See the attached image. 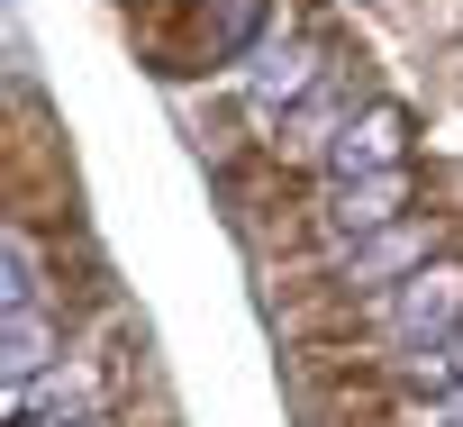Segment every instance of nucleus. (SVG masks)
<instances>
[{
    "label": "nucleus",
    "mask_w": 463,
    "mask_h": 427,
    "mask_svg": "<svg viewBox=\"0 0 463 427\" xmlns=\"http://www.w3.org/2000/svg\"><path fill=\"white\" fill-rule=\"evenodd\" d=\"M427 255H436V219H400V228H382V237H364V246L336 255V291L345 300L400 291L409 273H427Z\"/></svg>",
    "instance_id": "7ed1b4c3"
},
{
    "label": "nucleus",
    "mask_w": 463,
    "mask_h": 427,
    "mask_svg": "<svg viewBox=\"0 0 463 427\" xmlns=\"http://www.w3.org/2000/svg\"><path fill=\"white\" fill-rule=\"evenodd\" d=\"M409 200H418L409 164H400V173H364V182H336V191L318 200V237L345 255V246H364V237L400 228V219H409Z\"/></svg>",
    "instance_id": "f03ea898"
},
{
    "label": "nucleus",
    "mask_w": 463,
    "mask_h": 427,
    "mask_svg": "<svg viewBox=\"0 0 463 427\" xmlns=\"http://www.w3.org/2000/svg\"><path fill=\"white\" fill-rule=\"evenodd\" d=\"M427 427H463V391H445V400H436V418H427Z\"/></svg>",
    "instance_id": "6e6552de"
},
{
    "label": "nucleus",
    "mask_w": 463,
    "mask_h": 427,
    "mask_svg": "<svg viewBox=\"0 0 463 427\" xmlns=\"http://www.w3.org/2000/svg\"><path fill=\"white\" fill-rule=\"evenodd\" d=\"M409 382H436V391H463V327H454L445 346H427V355H409Z\"/></svg>",
    "instance_id": "0eeeda50"
},
{
    "label": "nucleus",
    "mask_w": 463,
    "mask_h": 427,
    "mask_svg": "<svg viewBox=\"0 0 463 427\" xmlns=\"http://www.w3.org/2000/svg\"><path fill=\"white\" fill-rule=\"evenodd\" d=\"M0 364H10V391H28L37 373H55V364H64V318H46V309H10Z\"/></svg>",
    "instance_id": "423d86ee"
},
{
    "label": "nucleus",
    "mask_w": 463,
    "mask_h": 427,
    "mask_svg": "<svg viewBox=\"0 0 463 427\" xmlns=\"http://www.w3.org/2000/svg\"><path fill=\"white\" fill-rule=\"evenodd\" d=\"M463 327V264H427V273H409L391 300H382V337L400 346V355H427V346H445Z\"/></svg>",
    "instance_id": "f257e3e1"
},
{
    "label": "nucleus",
    "mask_w": 463,
    "mask_h": 427,
    "mask_svg": "<svg viewBox=\"0 0 463 427\" xmlns=\"http://www.w3.org/2000/svg\"><path fill=\"white\" fill-rule=\"evenodd\" d=\"M318 82H327V64H318V46H309V37H264V46L237 64V91H246V109H255L264 128H273L291 100H309Z\"/></svg>",
    "instance_id": "20e7f679"
},
{
    "label": "nucleus",
    "mask_w": 463,
    "mask_h": 427,
    "mask_svg": "<svg viewBox=\"0 0 463 427\" xmlns=\"http://www.w3.org/2000/svg\"><path fill=\"white\" fill-rule=\"evenodd\" d=\"M400 164H409V119H400L391 100H373V109H364V119H354V128L327 146V173H336V182H364V173H400Z\"/></svg>",
    "instance_id": "39448f33"
}]
</instances>
